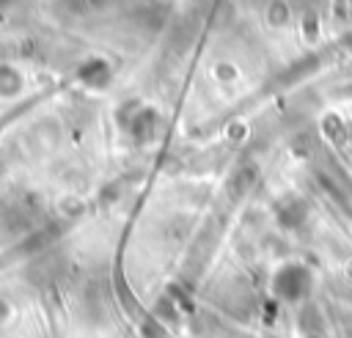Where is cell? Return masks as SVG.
Here are the masks:
<instances>
[{
  "label": "cell",
  "instance_id": "obj_1",
  "mask_svg": "<svg viewBox=\"0 0 352 338\" xmlns=\"http://www.w3.org/2000/svg\"><path fill=\"white\" fill-rule=\"evenodd\" d=\"M308 283H311V278H308V272H305L302 264H286V267H280V269L275 272V278H272L275 294H280V297L289 300V302L300 300V297L305 294Z\"/></svg>",
  "mask_w": 352,
  "mask_h": 338
}]
</instances>
